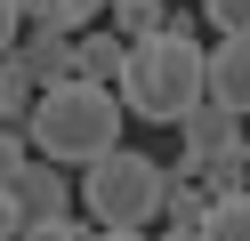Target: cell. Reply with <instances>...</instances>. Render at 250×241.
<instances>
[{"instance_id": "obj_12", "label": "cell", "mask_w": 250, "mask_h": 241, "mask_svg": "<svg viewBox=\"0 0 250 241\" xmlns=\"http://www.w3.org/2000/svg\"><path fill=\"white\" fill-rule=\"evenodd\" d=\"M33 96H41V89L17 73V56H0V121H24V112H33Z\"/></svg>"}, {"instance_id": "obj_3", "label": "cell", "mask_w": 250, "mask_h": 241, "mask_svg": "<svg viewBox=\"0 0 250 241\" xmlns=\"http://www.w3.org/2000/svg\"><path fill=\"white\" fill-rule=\"evenodd\" d=\"M89 225H153L162 217V161L137 145H105L97 161H81V193Z\"/></svg>"}, {"instance_id": "obj_16", "label": "cell", "mask_w": 250, "mask_h": 241, "mask_svg": "<svg viewBox=\"0 0 250 241\" xmlns=\"http://www.w3.org/2000/svg\"><path fill=\"white\" fill-rule=\"evenodd\" d=\"M81 241H146V225H81Z\"/></svg>"}, {"instance_id": "obj_2", "label": "cell", "mask_w": 250, "mask_h": 241, "mask_svg": "<svg viewBox=\"0 0 250 241\" xmlns=\"http://www.w3.org/2000/svg\"><path fill=\"white\" fill-rule=\"evenodd\" d=\"M113 96H121V112H137V121H178V112L202 96V40H186V32H146V40H129V56H121V73H113Z\"/></svg>"}, {"instance_id": "obj_10", "label": "cell", "mask_w": 250, "mask_h": 241, "mask_svg": "<svg viewBox=\"0 0 250 241\" xmlns=\"http://www.w3.org/2000/svg\"><path fill=\"white\" fill-rule=\"evenodd\" d=\"M24 24H57V32H81V24H105V0H17Z\"/></svg>"}, {"instance_id": "obj_18", "label": "cell", "mask_w": 250, "mask_h": 241, "mask_svg": "<svg viewBox=\"0 0 250 241\" xmlns=\"http://www.w3.org/2000/svg\"><path fill=\"white\" fill-rule=\"evenodd\" d=\"M24 32V16H17V0H0V56H8V40Z\"/></svg>"}, {"instance_id": "obj_11", "label": "cell", "mask_w": 250, "mask_h": 241, "mask_svg": "<svg viewBox=\"0 0 250 241\" xmlns=\"http://www.w3.org/2000/svg\"><path fill=\"white\" fill-rule=\"evenodd\" d=\"M194 177H202V193H242V177H250V145H242V137H226Z\"/></svg>"}, {"instance_id": "obj_4", "label": "cell", "mask_w": 250, "mask_h": 241, "mask_svg": "<svg viewBox=\"0 0 250 241\" xmlns=\"http://www.w3.org/2000/svg\"><path fill=\"white\" fill-rule=\"evenodd\" d=\"M202 96L226 112L250 105V40L242 32H218V48H202Z\"/></svg>"}, {"instance_id": "obj_9", "label": "cell", "mask_w": 250, "mask_h": 241, "mask_svg": "<svg viewBox=\"0 0 250 241\" xmlns=\"http://www.w3.org/2000/svg\"><path fill=\"white\" fill-rule=\"evenodd\" d=\"M194 241H250V193H210L194 217Z\"/></svg>"}, {"instance_id": "obj_13", "label": "cell", "mask_w": 250, "mask_h": 241, "mask_svg": "<svg viewBox=\"0 0 250 241\" xmlns=\"http://www.w3.org/2000/svg\"><path fill=\"white\" fill-rule=\"evenodd\" d=\"M194 16H202V24H218V32H242V24H250V0H202Z\"/></svg>"}, {"instance_id": "obj_5", "label": "cell", "mask_w": 250, "mask_h": 241, "mask_svg": "<svg viewBox=\"0 0 250 241\" xmlns=\"http://www.w3.org/2000/svg\"><path fill=\"white\" fill-rule=\"evenodd\" d=\"M8 193H17L24 225H33V217H73V177L57 169V161H41V153H24V161H17Z\"/></svg>"}, {"instance_id": "obj_1", "label": "cell", "mask_w": 250, "mask_h": 241, "mask_svg": "<svg viewBox=\"0 0 250 241\" xmlns=\"http://www.w3.org/2000/svg\"><path fill=\"white\" fill-rule=\"evenodd\" d=\"M121 96L105 89V80H57V89L33 96V112H24V145H33L41 161H57V169H81V161H97L105 145H121Z\"/></svg>"}, {"instance_id": "obj_7", "label": "cell", "mask_w": 250, "mask_h": 241, "mask_svg": "<svg viewBox=\"0 0 250 241\" xmlns=\"http://www.w3.org/2000/svg\"><path fill=\"white\" fill-rule=\"evenodd\" d=\"M169 129L186 137V161H178V169H202V161H210L226 137H242V112H226V105H210V96H194V105H186Z\"/></svg>"}, {"instance_id": "obj_17", "label": "cell", "mask_w": 250, "mask_h": 241, "mask_svg": "<svg viewBox=\"0 0 250 241\" xmlns=\"http://www.w3.org/2000/svg\"><path fill=\"white\" fill-rule=\"evenodd\" d=\"M17 225H24V209H17V193L0 185V241H17Z\"/></svg>"}, {"instance_id": "obj_14", "label": "cell", "mask_w": 250, "mask_h": 241, "mask_svg": "<svg viewBox=\"0 0 250 241\" xmlns=\"http://www.w3.org/2000/svg\"><path fill=\"white\" fill-rule=\"evenodd\" d=\"M17 241H81V217H33L17 225Z\"/></svg>"}, {"instance_id": "obj_15", "label": "cell", "mask_w": 250, "mask_h": 241, "mask_svg": "<svg viewBox=\"0 0 250 241\" xmlns=\"http://www.w3.org/2000/svg\"><path fill=\"white\" fill-rule=\"evenodd\" d=\"M33 153V145H24V121H0V185H8V177H17V161Z\"/></svg>"}, {"instance_id": "obj_8", "label": "cell", "mask_w": 250, "mask_h": 241, "mask_svg": "<svg viewBox=\"0 0 250 241\" xmlns=\"http://www.w3.org/2000/svg\"><path fill=\"white\" fill-rule=\"evenodd\" d=\"M121 56H129V40H121L113 24H81L73 32V80H105V89H113Z\"/></svg>"}, {"instance_id": "obj_6", "label": "cell", "mask_w": 250, "mask_h": 241, "mask_svg": "<svg viewBox=\"0 0 250 241\" xmlns=\"http://www.w3.org/2000/svg\"><path fill=\"white\" fill-rule=\"evenodd\" d=\"M8 56H17V73L33 80V89H57V80H73V32H57V24H24L17 40H8Z\"/></svg>"}]
</instances>
